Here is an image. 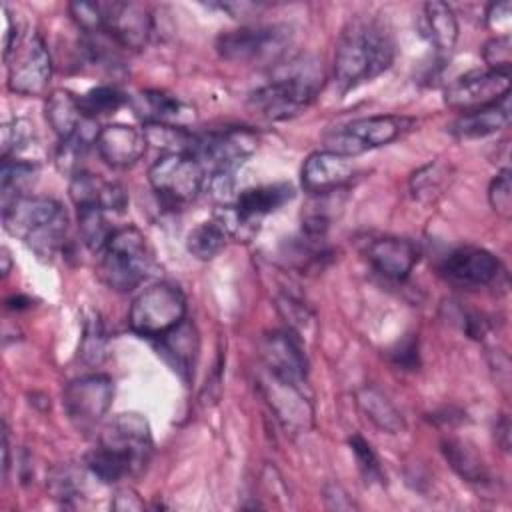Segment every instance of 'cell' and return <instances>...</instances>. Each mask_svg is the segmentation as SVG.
Instances as JSON below:
<instances>
[{"mask_svg":"<svg viewBox=\"0 0 512 512\" xmlns=\"http://www.w3.org/2000/svg\"><path fill=\"white\" fill-rule=\"evenodd\" d=\"M394 60V40L388 28L368 16L350 20L334 52V82L342 92H348L378 74Z\"/></svg>","mask_w":512,"mask_h":512,"instance_id":"obj_1","label":"cell"},{"mask_svg":"<svg viewBox=\"0 0 512 512\" xmlns=\"http://www.w3.org/2000/svg\"><path fill=\"white\" fill-rule=\"evenodd\" d=\"M2 222L8 234L22 238L38 256H54L66 238L68 214L52 198L16 196L2 208Z\"/></svg>","mask_w":512,"mask_h":512,"instance_id":"obj_2","label":"cell"},{"mask_svg":"<svg viewBox=\"0 0 512 512\" xmlns=\"http://www.w3.org/2000/svg\"><path fill=\"white\" fill-rule=\"evenodd\" d=\"M322 88V70L314 60L296 58L284 72L250 94V106L268 120H286L300 114Z\"/></svg>","mask_w":512,"mask_h":512,"instance_id":"obj_3","label":"cell"},{"mask_svg":"<svg viewBox=\"0 0 512 512\" xmlns=\"http://www.w3.org/2000/svg\"><path fill=\"white\" fill-rule=\"evenodd\" d=\"M100 254L98 274L116 292L134 290L148 272V244L136 226L116 228Z\"/></svg>","mask_w":512,"mask_h":512,"instance_id":"obj_4","label":"cell"},{"mask_svg":"<svg viewBox=\"0 0 512 512\" xmlns=\"http://www.w3.org/2000/svg\"><path fill=\"white\" fill-rule=\"evenodd\" d=\"M186 320V298L178 286L160 282L140 292L128 312V326L142 338L160 340Z\"/></svg>","mask_w":512,"mask_h":512,"instance_id":"obj_5","label":"cell"},{"mask_svg":"<svg viewBox=\"0 0 512 512\" xmlns=\"http://www.w3.org/2000/svg\"><path fill=\"white\" fill-rule=\"evenodd\" d=\"M292 42V30L284 24L242 26L222 32L216 38V50L230 62L274 64L284 56Z\"/></svg>","mask_w":512,"mask_h":512,"instance_id":"obj_6","label":"cell"},{"mask_svg":"<svg viewBox=\"0 0 512 512\" xmlns=\"http://www.w3.org/2000/svg\"><path fill=\"white\" fill-rule=\"evenodd\" d=\"M204 164L188 152H164L148 170L154 192L168 204L192 202L204 186Z\"/></svg>","mask_w":512,"mask_h":512,"instance_id":"obj_7","label":"cell"},{"mask_svg":"<svg viewBox=\"0 0 512 512\" xmlns=\"http://www.w3.org/2000/svg\"><path fill=\"white\" fill-rule=\"evenodd\" d=\"M410 126H412V120L404 116L386 114V116L358 118L348 122L340 130L330 132L324 138V146L330 152L352 158L366 150H372L396 140Z\"/></svg>","mask_w":512,"mask_h":512,"instance_id":"obj_8","label":"cell"},{"mask_svg":"<svg viewBox=\"0 0 512 512\" xmlns=\"http://www.w3.org/2000/svg\"><path fill=\"white\" fill-rule=\"evenodd\" d=\"M112 398V378L106 374H88L66 384L62 392V406L80 430H88L106 416Z\"/></svg>","mask_w":512,"mask_h":512,"instance_id":"obj_9","label":"cell"},{"mask_svg":"<svg viewBox=\"0 0 512 512\" xmlns=\"http://www.w3.org/2000/svg\"><path fill=\"white\" fill-rule=\"evenodd\" d=\"M100 446L122 456L134 472H138L150 458L152 434L148 420L138 412L116 414L100 432Z\"/></svg>","mask_w":512,"mask_h":512,"instance_id":"obj_10","label":"cell"},{"mask_svg":"<svg viewBox=\"0 0 512 512\" xmlns=\"http://www.w3.org/2000/svg\"><path fill=\"white\" fill-rule=\"evenodd\" d=\"M510 90V70H472L450 82L444 102L462 112L484 108L498 102Z\"/></svg>","mask_w":512,"mask_h":512,"instance_id":"obj_11","label":"cell"},{"mask_svg":"<svg viewBox=\"0 0 512 512\" xmlns=\"http://www.w3.org/2000/svg\"><path fill=\"white\" fill-rule=\"evenodd\" d=\"M258 138L246 128L214 130L196 138L194 156L202 158L212 172H236L248 156L256 152Z\"/></svg>","mask_w":512,"mask_h":512,"instance_id":"obj_12","label":"cell"},{"mask_svg":"<svg viewBox=\"0 0 512 512\" xmlns=\"http://www.w3.org/2000/svg\"><path fill=\"white\" fill-rule=\"evenodd\" d=\"M52 60L40 34H32L16 52L8 70V88L20 96H40L48 88Z\"/></svg>","mask_w":512,"mask_h":512,"instance_id":"obj_13","label":"cell"},{"mask_svg":"<svg viewBox=\"0 0 512 512\" xmlns=\"http://www.w3.org/2000/svg\"><path fill=\"white\" fill-rule=\"evenodd\" d=\"M154 20L146 6L138 2H106L104 34L120 48L142 50L152 34Z\"/></svg>","mask_w":512,"mask_h":512,"instance_id":"obj_14","label":"cell"},{"mask_svg":"<svg viewBox=\"0 0 512 512\" xmlns=\"http://www.w3.org/2000/svg\"><path fill=\"white\" fill-rule=\"evenodd\" d=\"M262 360L270 372V376L302 386L308 374V360L306 354L298 342V338L292 332H272L262 340L260 346Z\"/></svg>","mask_w":512,"mask_h":512,"instance_id":"obj_15","label":"cell"},{"mask_svg":"<svg viewBox=\"0 0 512 512\" xmlns=\"http://www.w3.org/2000/svg\"><path fill=\"white\" fill-rule=\"evenodd\" d=\"M354 176L352 158L330 152L318 150L312 152L302 164V188L314 196L332 194L348 184Z\"/></svg>","mask_w":512,"mask_h":512,"instance_id":"obj_16","label":"cell"},{"mask_svg":"<svg viewBox=\"0 0 512 512\" xmlns=\"http://www.w3.org/2000/svg\"><path fill=\"white\" fill-rule=\"evenodd\" d=\"M440 272L454 284L486 286L500 274V262L484 248L462 246L446 256Z\"/></svg>","mask_w":512,"mask_h":512,"instance_id":"obj_17","label":"cell"},{"mask_svg":"<svg viewBox=\"0 0 512 512\" xmlns=\"http://www.w3.org/2000/svg\"><path fill=\"white\" fill-rule=\"evenodd\" d=\"M100 158L112 168L136 164L146 152L148 140L144 130L130 124H108L98 130L94 140Z\"/></svg>","mask_w":512,"mask_h":512,"instance_id":"obj_18","label":"cell"},{"mask_svg":"<svg viewBox=\"0 0 512 512\" xmlns=\"http://www.w3.org/2000/svg\"><path fill=\"white\" fill-rule=\"evenodd\" d=\"M68 192L78 210L100 208L104 212H122L128 202L126 192L120 184L102 180L84 170H78L76 174H72Z\"/></svg>","mask_w":512,"mask_h":512,"instance_id":"obj_19","label":"cell"},{"mask_svg":"<svg viewBox=\"0 0 512 512\" xmlns=\"http://www.w3.org/2000/svg\"><path fill=\"white\" fill-rule=\"evenodd\" d=\"M366 258L378 274L390 280H404L418 262V250L406 238L384 236L368 244Z\"/></svg>","mask_w":512,"mask_h":512,"instance_id":"obj_20","label":"cell"},{"mask_svg":"<svg viewBox=\"0 0 512 512\" xmlns=\"http://www.w3.org/2000/svg\"><path fill=\"white\" fill-rule=\"evenodd\" d=\"M132 106L144 124L182 126L194 118V110L180 98L162 90H144L134 96Z\"/></svg>","mask_w":512,"mask_h":512,"instance_id":"obj_21","label":"cell"},{"mask_svg":"<svg viewBox=\"0 0 512 512\" xmlns=\"http://www.w3.org/2000/svg\"><path fill=\"white\" fill-rule=\"evenodd\" d=\"M510 124V96L506 94L494 104L464 112L450 124V132L458 138H482Z\"/></svg>","mask_w":512,"mask_h":512,"instance_id":"obj_22","label":"cell"},{"mask_svg":"<svg viewBox=\"0 0 512 512\" xmlns=\"http://www.w3.org/2000/svg\"><path fill=\"white\" fill-rule=\"evenodd\" d=\"M160 352L184 380H190L198 354V334L194 326L184 320L178 328L160 338Z\"/></svg>","mask_w":512,"mask_h":512,"instance_id":"obj_23","label":"cell"},{"mask_svg":"<svg viewBox=\"0 0 512 512\" xmlns=\"http://www.w3.org/2000/svg\"><path fill=\"white\" fill-rule=\"evenodd\" d=\"M294 198V188L286 182H276V184H264V186H254L246 188L236 196L234 206L256 220H262L266 214L278 210L286 202Z\"/></svg>","mask_w":512,"mask_h":512,"instance_id":"obj_24","label":"cell"},{"mask_svg":"<svg viewBox=\"0 0 512 512\" xmlns=\"http://www.w3.org/2000/svg\"><path fill=\"white\" fill-rule=\"evenodd\" d=\"M46 120L54 134L60 140H66L78 132L82 126V110L78 104V96H74L70 90L56 88L46 96Z\"/></svg>","mask_w":512,"mask_h":512,"instance_id":"obj_25","label":"cell"},{"mask_svg":"<svg viewBox=\"0 0 512 512\" xmlns=\"http://www.w3.org/2000/svg\"><path fill=\"white\" fill-rule=\"evenodd\" d=\"M424 36L438 52H450L458 40V20L446 2L424 4Z\"/></svg>","mask_w":512,"mask_h":512,"instance_id":"obj_26","label":"cell"},{"mask_svg":"<svg viewBox=\"0 0 512 512\" xmlns=\"http://www.w3.org/2000/svg\"><path fill=\"white\" fill-rule=\"evenodd\" d=\"M356 402L362 414L382 432L398 434L404 430V418L388 396L376 386H364L356 394Z\"/></svg>","mask_w":512,"mask_h":512,"instance_id":"obj_27","label":"cell"},{"mask_svg":"<svg viewBox=\"0 0 512 512\" xmlns=\"http://www.w3.org/2000/svg\"><path fill=\"white\" fill-rule=\"evenodd\" d=\"M442 454L448 460V464L458 472V476L464 478L466 482H472V484L488 482V468L484 460L466 442L444 440Z\"/></svg>","mask_w":512,"mask_h":512,"instance_id":"obj_28","label":"cell"},{"mask_svg":"<svg viewBox=\"0 0 512 512\" xmlns=\"http://www.w3.org/2000/svg\"><path fill=\"white\" fill-rule=\"evenodd\" d=\"M452 168L444 162H430L410 176V192L420 202H434L450 186Z\"/></svg>","mask_w":512,"mask_h":512,"instance_id":"obj_29","label":"cell"},{"mask_svg":"<svg viewBox=\"0 0 512 512\" xmlns=\"http://www.w3.org/2000/svg\"><path fill=\"white\" fill-rule=\"evenodd\" d=\"M226 240H228V236L224 234V230L214 220H208V222L198 224L188 234L186 248L198 260H212L224 250Z\"/></svg>","mask_w":512,"mask_h":512,"instance_id":"obj_30","label":"cell"},{"mask_svg":"<svg viewBox=\"0 0 512 512\" xmlns=\"http://www.w3.org/2000/svg\"><path fill=\"white\" fill-rule=\"evenodd\" d=\"M126 102H128L126 94L120 92L116 86H96V88L88 90L86 94L78 96L82 116L88 120H94V118L106 116V114H114Z\"/></svg>","mask_w":512,"mask_h":512,"instance_id":"obj_31","label":"cell"},{"mask_svg":"<svg viewBox=\"0 0 512 512\" xmlns=\"http://www.w3.org/2000/svg\"><path fill=\"white\" fill-rule=\"evenodd\" d=\"M86 466L88 470L100 480V482H106V484H112V482H118L122 480L124 476L128 474H134V468L118 454L110 452L108 448L104 446H96L92 452H88L86 456Z\"/></svg>","mask_w":512,"mask_h":512,"instance_id":"obj_32","label":"cell"},{"mask_svg":"<svg viewBox=\"0 0 512 512\" xmlns=\"http://www.w3.org/2000/svg\"><path fill=\"white\" fill-rule=\"evenodd\" d=\"M228 238L240 240V242H250L258 230H260V220L250 218L242 214L234 204H222L212 218Z\"/></svg>","mask_w":512,"mask_h":512,"instance_id":"obj_33","label":"cell"},{"mask_svg":"<svg viewBox=\"0 0 512 512\" xmlns=\"http://www.w3.org/2000/svg\"><path fill=\"white\" fill-rule=\"evenodd\" d=\"M104 214L106 212L100 210V208H80L78 210L80 236H82L84 244L94 252H102L110 234L114 232L108 226V220H106Z\"/></svg>","mask_w":512,"mask_h":512,"instance_id":"obj_34","label":"cell"},{"mask_svg":"<svg viewBox=\"0 0 512 512\" xmlns=\"http://www.w3.org/2000/svg\"><path fill=\"white\" fill-rule=\"evenodd\" d=\"M70 16L76 26L88 34H104L106 30V2H70Z\"/></svg>","mask_w":512,"mask_h":512,"instance_id":"obj_35","label":"cell"},{"mask_svg":"<svg viewBox=\"0 0 512 512\" xmlns=\"http://www.w3.org/2000/svg\"><path fill=\"white\" fill-rule=\"evenodd\" d=\"M80 356L88 364H100L106 356V334L98 314L90 316L84 326V338L80 346Z\"/></svg>","mask_w":512,"mask_h":512,"instance_id":"obj_36","label":"cell"},{"mask_svg":"<svg viewBox=\"0 0 512 512\" xmlns=\"http://www.w3.org/2000/svg\"><path fill=\"white\" fill-rule=\"evenodd\" d=\"M350 444V450L358 462V470L360 474L364 476L366 482H378L382 484L384 482V472H382V466H380V460L378 456L374 454L372 446L360 436V434H354L350 436L348 440Z\"/></svg>","mask_w":512,"mask_h":512,"instance_id":"obj_37","label":"cell"},{"mask_svg":"<svg viewBox=\"0 0 512 512\" xmlns=\"http://www.w3.org/2000/svg\"><path fill=\"white\" fill-rule=\"evenodd\" d=\"M36 174V166L30 164V162H24V160H12V158H6L2 160V170H0V186H2V196H4V202L8 200L10 192L16 190V196L18 190L28 182L32 180V176Z\"/></svg>","mask_w":512,"mask_h":512,"instance_id":"obj_38","label":"cell"},{"mask_svg":"<svg viewBox=\"0 0 512 512\" xmlns=\"http://www.w3.org/2000/svg\"><path fill=\"white\" fill-rule=\"evenodd\" d=\"M48 490L56 500L72 502L82 494V480H78V474L70 466H58L48 476Z\"/></svg>","mask_w":512,"mask_h":512,"instance_id":"obj_39","label":"cell"},{"mask_svg":"<svg viewBox=\"0 0 512 512\" xmlns=\"http://www.w3.org/2000/svg\"><path fill=\"white\" fill-rule=\"evenodd\" d=\"M32 124L24 118H14L2 126V160L10 158V154H16L18 150L26 148L32 138Z\"/></svg>","mask_w":512,"mask_h":512,"instance_id":"obj_40","label":"cell"},{"mask_svg":"<svg viewBox=\"0 0 512 512\" xmlns=\"http://www.w3.org/2000/svg\"><path fill=\"white\" fill-rule=\"evenodd\" d=\"M488 200L490 206L494 208V212L502 218H510L512 216V180H510V170L504 168L500 170L494 180L490 182L488 188Z\"/></svg>","mask_w":512,"mask_h":512,"instance_id":"obj_41","label":"cell"},{"mask_svg":"<svg viewBox=\"0 0 512 512\" xmlns=\"http://www.w3.org/2000/svg\"><path fill=\"white\" fill-rule=\"evenodd\" d=\"M510 34L490 38L482 46V58L490 70H510Z\"/></svg>","mask_w":512,"mask_h":512,"instance_id":"obj_42","label":"cell"},{"mask_svg":"<svg viewBox=\"0 0 512 512\" xmlns=\"http://www.w3.org/2000/svg\"><path fill=\"white\" fill-rule=\"evenodd\" d=\"M278 308H280L282 316L286 318V322H290L294 332H300L302 328L306 330L308 322L312 320V314L308 312V308L302 302H298V300H294L290 296H282L278 300Z\"/></svg>","mask_w":512,"mask_h":512,"instance_id":"obj_43","label":"cell"},{"mask_svg":"<svg viewBox=\"0 0 512 512\" xmlns=\"http://www.w3.org/2000/svg\"><path fill=\"white\" fill-rule=\"evenodd\" d=\"M392 362L404 370H416L418 368V342L414 338H406L396 346V350L390 352Z\"/></svg>","mask_w":512,"mask_h":512,"instance_id":"obj_44","label":"cell"},{"mask_svg":"<svg viewBox=\"0 0 512 512\" xmlns=\"http://www.w3.org/2000/svg\"><path fill=\"white\" fill-rule=\"evenodd\" d=\"M234 172H212L210 174V194L220 202H228L234 196Z\"/></svg>","mask_w":512,"mask_h":512,"instance_id":"obj_45","label":"cell"},{"mask_svg":"<svg viewBox=\"0 0 512 512\" xmlns=\"http://www.w3.org/2000/svg\"><path fill=\"white\" fill-rule=\"evenodd\" d=\"M324 500L326 506L332 510H352L356 504L348 498V494L338 484H326L324 486Z\"/></svg>","mask_w":512,"mask_h":512,"instance_id":"obj_46","label":"cell"},{"mask_svg":"<svg viewBox=\"0 0 512 512\" xmlns=\"http://www.w3.org/2000/svg\"><path fill=\"white\" fill-rule=\"evenodd\" d=\"M510 8H512V4L508 0L490 4L488 12H486L488 26H492V28H508V24H510Z\"/></svg>","mask_w":512,"mask_h":512,"instance_id":"obj_47","label":"cell"},{"mask_svg":"<svg viewBox=\"0 0 512 512\" xmlns=\"http://www.w3.org/2000/svg\"><path fill=\"white\" fill-rule=\"evenodd\" d=\"M2 12H4V58L8 60V58H10V54L14 52L16 44H18V38H20V26H18V24H14L12 14H10V10H8L6 6L2 8Z\"/></svg>","mask_w":512,"mask_h":512,"instance_id":"obj_48","label":"cell"},{"mask_svg":"<svg viewBox=\"0 0 512 512\" xmlns=\"http://www.w3.org/2000/svg\"><path fill=\"white\" fill-rule=\"evenodd\" d=\"M114 510H144V502L140 496L130 488H120L112 498Z\"/></svg>","mask_w":512,"mask_h":512,"instance_id":"obj_49","label":"cell"},{"mask_svg":"<svg viewBox=\"0 0 512 512\" xmlns=\"http://www.w3.org/2000/svg\"><path fill=\"white\" fill-rule=\"evenodd\" d=\"M496 442L500 444V448L504 452L510 450V420L508 416H502L498 422H496Z\"/></svg>","mask_w":512,"mask_h":512,"instance_id":"obj_50","label":"cell"},{"mask_svg":"<svg viewBox=\"0 0 512 512\" xmlns=\"http://www.w3.org/2000/svg\"><path fill=\"white\" fill-rule=\"evenodd\" d=\"M2 262H4V266H2V274L6 276V274H8V270H10V254H8V248H2Z\"/></svg>","mask_w":512,"mask_h":512,"instance_id":"obj_51","label":"cell"}]
</instances>
